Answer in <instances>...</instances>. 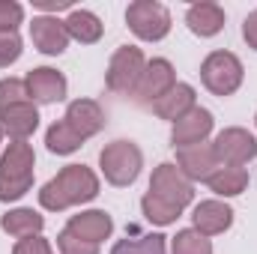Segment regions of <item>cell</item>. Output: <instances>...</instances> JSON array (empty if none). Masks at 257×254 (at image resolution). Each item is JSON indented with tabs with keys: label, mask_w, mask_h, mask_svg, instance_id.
<instances>
[{
	"label": "cell",
	"mask_w": 257,
	"mask_h": 254,
	"mask_svg": "<svg viewBox=\"0 0 257 254\" xmlns=\"http://www.w3.org/2000/svg\"><path fill=\"white\" fill-rule=\"evenodd\" d=\"M81 144H84V138H81V135H78L72 126H69L66 120L51 123V126H48V132H45V147H48L54 156H69V153L81 150Z\"/></svg>",
	"instance_id": "cell-23"
},
{
	"label": "cell",
	"mask_w": 257,
	"mask_h": 254,
	"mask_svg": "<svg viewBox=\"0 0 257 254\" xmlns=\"http://www.w3.org/2000/svg\"><path fill=\"white\" fill-rule=\"evenodd\" d=\"M12 254H54V248H51V242H48L42 233H36V236L18 239L15 248H12Z\"/></svg>",
	"instance_id": "cell-31"
},
{
	"label": "cell",
	"mask_w": 257,
	"mask_h": 254,
	"mask_svg": "<svg viewBox=\"0 0 257 254\" xmlns=\"http://www.w3.org/2000/svg\"><path fill=\"white\" fill-rule=\"evenodd\" d=\"M144 69H147L144 51L135 48V45H120V48L111 54V63H108V72H105V84H108L111 93L135 96Z\"/></svg>",
	"instance_id": "cell-5"
},
{
	"label": "cell",
	"mask_w": 257,
	"mask_h": 254,
	"mask_svg": "<svg viewBox=\"0 0 257 254\" xmlns=\"http://www.w3.org/2000/svg\"><path fill=\"white\" fill-rule=\"evenodd\" d=\"M39 126V111L30 99L15 102L9 108H0V129L12 138V141H27Z\"/></svg>",
	"instance_id": "cell-14"
},
{
	"label": "cell",
	"mask_w": 257,
	"mask_h": 254,
	"mask_svg": "<svg viewBox=\"0 0 257 254\" xmlns=\"http://www.w3.org/2000/svg\"><path fill=\"white\" fill-rule=\"evenodd\" d=\"M33 165H36V156H33V147L27 141H12L6 147V153L0 159V200L3 203L18 200L30 191Z\"/></svg>",
	"instance_id": "cell-2"
},
{
	"label": "cell",
	"mask_w": 257,
	"mask_h": 254,
	"mask_svg": "<svg viewBox=\"0 0 257 254\" xmlns=\"http://www.w3.org/2000/svg\"><path fill=\"white\" fill-rule=\"evenodd\" d=\"M0 227H3L9 236H18V239H24V236H36V233H42V227H45V218H42L36 209L18 206V209H9V212L0 218Z\"/></svg>",
	"instance_id": "cell-21"
},
{
	"label": "cell",
	"mask_w": 257,
	"mask_h": 254,
	"mask_svg": "<svg viewBox=\"0 0 257 254\" xmlns=\"http://www.w3.org/2000/svg\"><path fill=\"white\" fill-rule=\"evenodd\" d=\"M24 21V6L15 0H0V33H15Z\"/></svg>",
	"instance_id": "cell-28"
},
{
	"label": "cell",
	"mask_w": 257,
	"mask_h": 254,
	"mask_svg": "<svg viewBox=\"0 0 257 254\" xmlns=\"http://www.w3.org/2000/svg\"><path fill=\"white\" fill-rule=\"evenodd\" d=\"M0 141H3V129H0Z\"/></svg>",
	"instance_id": "cell-33"
},
{
	"label": "cell",
	"mask_w": 257,
	"mask_h": 254,
	"mask_svg": "<svg viewBox=\"0 0 257 254\" xmlns=\"http://www.w3.org/2000/svg\"><path fill=\"white\" fill-rule=\"evenodd\" d=\"M30 39H33L36 51H42V54H48V57L63 54L66 45H69L66 24L57 15H36V18L30 21Z\"/></svg>",
	"instance_id": "cell-13"
},
{
	"label": "cell",
	"mask_w": 257,
	"mask_h": 254,
	"mask_svg": "<svg viewBox=\"0 0 257 254\" xmlns=\"http://www.w3.org/2000/svg\"><path fill=\"white\" fill-rule=\"evenodd\" d=\"M212 126H215L212 114H209L206 108H197V105H194L186 117H180V120L174 123V129H171V144H174L177 150H186V147H194V144H206Z\"/></svg>",
	"instance_id": "cell-12"
},
{
	"label": "cell",
	"mask_w": 257,
	"mask_h": 254,
	"mask_svg": "<svg viewBox=\"0 0 257 254\" xmlns=\"http://www.w3.org/2000/svg\"><path fill=\"white\" fill-rule=\"evenodd\" d=\"M63 24H66L69 39H75V42H81V45L99 42V39H102V30H105V24L99 21V15H93L90 9H72Z\"/></svg>",
	"instance_id": "cell-20"
},
{
	"label": "cell",
	"mask_w": 257,
	"mask_h": 254,
	"mask_svg": "<svg viewBox=\"0 0 257 254\" xmlns=\"http://www.w3.org/2000/svg\"><path fill=\"white\" fill-rule=\"evenodd\" d=\"M141 209H144V215H147V221H153V224H159V227H165V224H174L177 218H180V206H174V203H168V200H162V197H156V194H144L141 197Z\"/></svg>",
	"instance_id": "cell-25"
},
{
	"label": "cell",
	"mask_w": 257,
	"mask_h": 254,
	"mask_svg": "<svg viewBox=\"0 0 257 254\" xmlns=\"http://www.w3.org/2000/svg\"><path fill=\"white\" fill-rule=\"evenodd\" d=\"M150 108H153L162 120L177 123L180 117H186V114L194 108V87L192 84H177L171 93H165L162 99H156Z\"/></svg>",
	"instance_id": "cell-19"
},
{
	"label": "cell",
	"mask_w": 257,
	"mask_h": 254,
	"mask_svg": "<svg viewBox=\"0 0 257 254\" xmlns=\"http://www.w3.org/2000/svg\"><path fill=\"white\" fill-rule=\"evenodd\" d=\"M24 87H27V96L33 105H54V102H63L66 99V78L63 72L51 69V66H39L33 72H27L24 78Z\"/></svg>",
	"instance_id": "cell-10"
},
{
	"label": "cell",
	"mask_w": 257,
	"mask_h": 254,
	"mask_svg": "<svg viewBox=\"0 0 257 254\" xmlns=\"http://www.w3.org/2000/svg\"><path fill=\"white\" fill-rule=\"evenodd\" d=\"M99 194V177L87 165H66L57 177H51L39 189V203L48 212H60L78 203H90Z\"/></svg>",
	"instance_id": "cell-1"
},
{
	"label": "cell",
	"mask_w": 257,
	"mask_h": 254,
	"mask_svg": "<svg viewBox=\"0 0 257 254\" xmlns=\"http://www.w3.org/2000/svg\"><path fill=\"white\" fill-rule=\"evenodd\" d=\"M206 186L215 191L218 197H236V194H242L248 189V171L245 168H218L209 177Z\"/></svg>",
	"instance_id": "cell-22"
},
{
	"label": "cell",
	"mask_w": 257,
	"mask_h": 254,
	"mask_svg": "<svg viewBox=\"0 0 257 254\" xmlns=\"http://www.w3.org/2000/svg\"><path fill=\"white\" fill-rule=\"evenodd\" d=\"M150 194H156V197H162V200H168V203H174V206L186 209V206L194 200V186L183 177V174H180V168H177V165L165 162V165H159V168L153 171Z\"/></svg>",
	"instance_id": "cell-8"
},
{
	"label": "cell",
	"mask_w": 257,
	"mask_h": 254,
	"mask_svg": "<svg viewBox=\"0 0 257 254\" xmlns=\"http://www.w3.org/2000/svg\"><path fill=\"white\" fill-rule=\"evenodd\" d=\"M242 78H245L242 60L236 54H230V51H212L200 63V81L212 96H221V99L233 96L239 90Z\"/></svg>",
	"instance_id": "cell-4"
},
{
	"label": "cell",
	"mask_w": 257,
	"mask_h": 254,
	"mask_svg": "<svg viewBox=\"0 0 257 254\" xmlns=\"http://www.w3.org/2000/svg\"><path fill=\"white\" fill-rule=\"evenodd\" d=\"M99 168L105 174V180L117 189H126L138 180L141 168H144V153L138 150V144L132 141H114L105 144L99 153Z\"/></svg>",
	"instance_id": "cell-3"
},
{
	"label": "cell",
	"mask_w": 257,
	"mask_h": 254,
	"mask_svg": "<svg viewBox=\"0 0 257 254\" xmlns=\"http://www.w3.org/2000/svg\"><path fill=\"white\" fill-rule=\"evenodd\" d=\"M254 123H257V117H254Z\"/></svg>",
	"instance_id": "cell-34"
},
{
	"label": "cell",
	"mask_w": 257,
	"mask_h": 254,
	"mask_svg": "<svg viewBox=\"0 0 257 254\" xmlns=\"http://www.w3.org/2000/svg\"><path fill=\"white\" fill-rule=\"evenodd\" d=\"M174 87H177V75H174L171 60L156 57V60H150L147 69H144L141 84H138V90H135V99H138L141 105H153L156 99H162V96L171 93Z\"/></svg>",
	"instance_id": "cell-9"
},
{
	"label": "cell",
	"mask_w": 257,
	"mask_h": 254,
	"mask_svg": "<svg viewBox=\"0 0 257 254\" xmlns=\"http://www.w3.org/2000/svg\"><path fill=\"white\" fill-rule=\"evenodd\" d=\"M21 57V36L18 33H0V69L12 66Z\"/></svg>",
	"instance_id": "cell-30"
},
{
	"label": "cell",
	"mask_w": 257,
	"mask_h": 254,
	"mask_svg": "<svg viewBox=\"0 0 257 254\" xmlns=\"http://www.w3.org/2000/svg\"><path fill=\"white\" fill-rule=\"evenodd\" d=\"M57 248H60V254H99V245H96V242L78 239V236L69 233L66 227L57 233Z\"/></svg>",
	"instance_id": "cell-27"
},
{
	"label": "cell",
	"mask_w": 257,
	"mask_h": 254,
	"mask_svg": "<svg viewBox=\"0 0 257 254\" xmlns=\"http://www.w3.org/2000/svg\"><path fill=\"white\" fill-rule=\"evenodd\" d=\"M63 120L87 141V138H93L105 129V111L93 99H75V102H69Z\"/></svg>",
	"instance_id": "cell-17"
},
{
	"label": "cell",
	"mask_w": 257,
	"mask_h": 254,
	"mask_svg": "<svg viewBox=\"0 0 257 254\" xmlns=\"http://www.w3.org/2000/svg\"><path fill=\"white\" fill-rule=\"evenodd\" d=\"M126 24L128 30L144 39V42H159L171 33V12L165 3L156 0H135L126 9Z\"/></svg>",
	"instance_id": "cell-6"
},
{
	"label": "cell",
	"mask_w": 257,
	"mask_h": 254,
	"mask_svg": "<svg viewBox=\"0 0 257 254\" xmlns=\"http://www.w3.org/2000/svg\"><path fill=\"white\" fill-rule=\"evenodd\" d=\"M186 24H189V30H192L194 36L209 39V36L221 33V27H224V9L218 3H209V0L192 3L189 12H186Z\"/></svg>",
	"instance_id": "cell-18"
},
{
	"label": "cell",
	"mask_w": 257,
	"mask_h": 254,
	"mask_svg": "<svg viewBox=\"0 0 257 254\" xmlns=\"http://www.w3.org/2000/svg\"><path fill=\"white\" fill-rule=\"evenodd\" d=\"M177 165L189 183H209V177L221 168L212 144H194L186 150H177Z\"/></svg>",
	"instance_id": "cell-11"
},
{
	"label": "cell",
	"mask_w": 257,
	"mask_h": 254,
	"mask_svg": "<svg viewBox=\"0 0 257 254\" xmlns=\"http://www.w3.org/2000/svg\"><path fill=\"white\" fill-rule=\"evenodd\" d=\"M171 251L174 254H212V242L206 236H200L197 230H177V236L171 239Z\"/></svg>",
	"instance_id": "cell-26"
},
{
	"label": "cell",
	"mask_w": 257,
	"mask_h": 254,
	"mask_svg": "<svg viewBox=\"0 0 257 254\" xmlns=\"http://www.w3.org/2000/svg\"><path fill=\"white\" fill-rule=\"evenodd\" d=\"M168 236H162V233H144V236H138V239H120V242H114V248L111 254H168Z\"/></svg>",
	"instance_id": "cell-24"
},
{
	"label": "cell",
	"mask_w": 257,
	"mask_h": 254,
	"mask_svg": "<svg viewBox=\"0 0 257 254\" xmlns=\"http://www.w3.org/2000/svg\"><path fill=\"white\" fill-rule=\"evenodd\" d=\"M69 233H75L78 239H87V242H102L114 233V218L105 212V209H87V212H78L69 218L66 224Z\"/></svg>",
	"instance_id": "cell-16"
},
{
	"label": "cell",
	"mask_w": 257,
	"mask_h": 254,
	"mask_svg": "<svg viewBox=\"0 0 257 254\" xmlns=\"http://www.w3.org/2000/svg\"><path fill=\"white\" fill-rule=\"evenodd\" d=\"M212 150H215L221 168H242L257 156V138L251 132H245V129L233 126L215 135Z\"/></svg>",
	"instance_id": "cell-7"
},
{
	"label": "cell",
	"mask_w": 257,
	"mask_h": 254,
	"mask_svg": "<svg viewBox=\"0 0 257 254\" xmlns=\"http://www.w3.org/2000/svg\"><path fill=\"white\" fill-rule=\"evenodd\" d=\"M192 221L200 236H218L233 224V209L221 200H200L192 212Z\"/></svg>",
	"instance_id": "cell-15"
},
{
	"label": "cell",
	"mask_w": 257,
	"mask_h": 254,
	"mask_svg": "<svg viewBox=\"0 0 257 254\" xmlns=\"http://www.w3.org/2000/svg\"><path fill=\"white\" fill-rule=\"evenodd\" d=\"M242 39L248 42V48H254L257 51V9L254 12H248L245 21H242Z\"/></svg>",
	"instance_id": "cell-32"
},
{
	"label": "cell",
	"mask_w": 257,
	"mask_h": 254,
	"mask_svg": "<svg viewBox=\"0 0 257 254\" xmlns=\"http://www.w3.org/2000/svg\"><path fill=\"white\" fill-rule=\"evenodd\" d=\"M24 99H30V96H27V87L21 78H3L0 81V108H9V105L24 102Z\"/></svg>",
	"instance_id": "cell-29"
}]
</instances>
